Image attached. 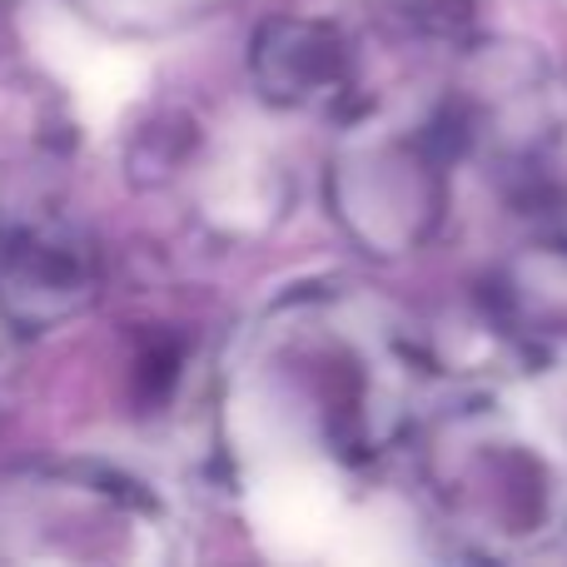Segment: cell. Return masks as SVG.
Instances as JSON below:
<instances>
[{"label":"cell","mask_w":567,"mask_h":567,"mask_svg":"<svg viewBox=\"0 0 567 567\" xmlns=\"http://www.w3.org/2000/svg\"><path fill=\"white\" fill-rule=\"evenodd\" d=\"M100 265L85 235L60 219H20L0 229V313L20 329H60L95 299Z\"/></svg>","instance_id":"4"},{"label":"cell","mask_w":567,"mask_h":567,"mask_svg":"<svg viewBox=\"0 0 567 567\" xmlns=\"http://www.w3.org/2000/svg\"><path fill=\"white\" fill-rule=\"evenodd\" d=\"M249 80L265 105L289 115H329L359 85V55L333 20L269 16L249 40Z\"/></svg>","instance_id":"5"},{"label":"cell","mask_w":567,"mask_h":567,"mask_svg":"<svg viewBox=\"0 0 567 567\" xmlns=\"http://www.w3.org/2000/svg\"><path fill=\"white\" fill-rule=\"evenodd\" d=\"M419 473L463 553L533 563L567 553V439L528 403L468 399L423 429Z\"/></svg>","instance_id":"2"},{"label":"cell","mask_w":567,"mask_h":567,"mask_svg":"<svg viewBox=\"0 0 567 567\" xmlns=\"http://www.w3.org/2000/svg\"><path fill=\"white\" fill-rule=\"evenodd\" d=\"M493 313L533 349H567V245H528L493 279Z\"/></svg>","instance_id":"6"},{"label":"cell","mask_w":567,"mask_h":567,"mask_svg":"<svg viewBox=\"0 0 567 567\" xmlns=\"http://www.w3.org/2000/svg\"><path fill=\"white\" fill-rule=\"evenodd\" d=\"M80 6L120 30H175L189 25V20L215 16L229 0H80Z\"/></svg>","instance_id":"7"},{"label":"cell","mask_w":567,"mask_h":567,"mask_svg":"<svg viewBox=\"0 0 567 567\" xmlns=\"http://www.w3.org/2000/svg\"><path fill=\"white\" fill-rule=\"evenodd\" d=\"M249 383L293 439L343 468H363L409 439L423 359L389 313L309 293L259 329Z\"/></svg>","instance_id":"1"},{"label":"cell","mask_w":567,"mask_h":567,"mask_svg":"<svg viewBox=\"0 0 567 567\" xmlns=\"http://www.w3.org/2000/svg\"><path fill=\"white\" fill-rule=\"evenodd\" d=\"M458 159L443 105L363 110L329 155V209L363 255H413L449 215Z\"/></svg>","instance_id":"3"}]
</instances>
